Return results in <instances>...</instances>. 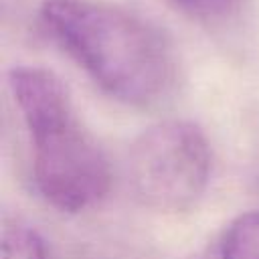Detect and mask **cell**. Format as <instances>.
Listing matches in <instances>:
<instances>
[{"label":"cell","mask_w":259,"mask_h":259,"mask_svg":"<svg viewBox=\"0 0 259 259\" xmlns=\"http://www.w3.org/2000/svg\"><path fill=\"white\" fill-rule=\"evenodd\" d=\"M40 22L93 83L121 103L154 105L174 87L170 42L132 10L105 0H45Z\"/></svg>","instance_id":"obj_1"},{"label":"cell","mask_w":259,"mask_h":259,"mask_svg":"<svg viewBox=\"0 0 259 259\" xmlns=\"http://www.w3.org/2000/svg\"><path fill=\"white\" fill-rule=\"evenodd\" d=\"M8 85L32 146V180L38 194L61 212H79L109 190V164L83 127L63 81L42 69L18 65Z\"/></svg>","instance_id":"obj_2"},{"label":"cell","mask_w":259,"mask_h":259,"mask_svg":"<svg viewBox=\"0 0 259 259\" xmlns=\"http://www.w3.org/2000/svg\"><path fill=\"white\" fill-rule=\"evenodd\" d=\"M125 178L140 204L160 212L186 210L208 186V140L192 121H160L132 142Z\"/></svg>","instance_id":"obj_3"},{"label":"cell","mask_w":259,"mask_h":259,"mask_svg":"<svg viewBox=\"0 0 259 259\" xmlns=\"http://www.w3.org/2000/svg\"><path fill=\"white\" fill-rule=\"evenodd\" d=\"M221 259H259V212L239 214L221 239Z\"/></svg>","instance_id":"obj_4"},{"label":"cell","mask_w":259,"mask_h":259,"mask_svg":"<svg viewBox=\"0 0 259 259\" xmlns=\"http://www.w3.org/2000/svg\"><path fill=\"white\" fill-rule=\"evenodd\" d=\"M2 259H51L42 235L22 223L6 225L2 231Z\"/></svg>","instance_id":"obj_5"},{"label":"cell","mask_w":259,"mask_h":259,"mask_svg":"<svg viewBox=\"0 0 259 259\" xmlns=\"http://www.w3.org/2000/svg\"><path fill=\"white\" fill-rule=\"evenodd\" d=\"M178 6L188 10L190 14H196L200 18H219L229 14L239 0H174Z\"/></svg>","instance_id":"obj_6"}]
</instances>
